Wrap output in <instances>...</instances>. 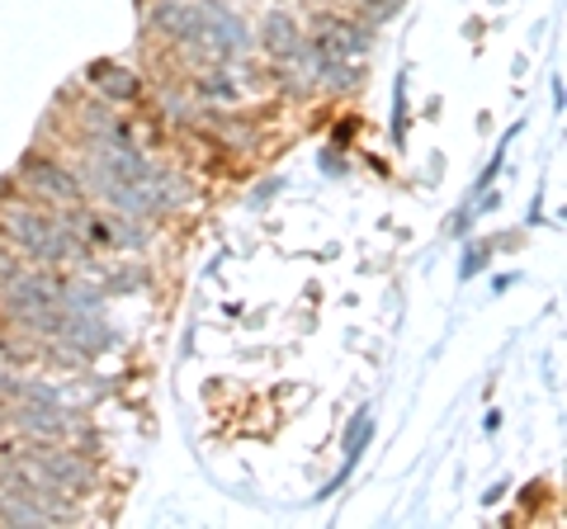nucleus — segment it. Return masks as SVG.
Listing matches in <instances>:
<instances>
[{"instance_id":"nucleus-14","label":"nucleus","mask_w":567,"mask_h":529,"mask_svg":"<svg viewBox=\"0 0 567 529\" xmlns=\"http://www.w3.org/2000/svg\"><path fill=\"white\" fill-rule=\"evenodd\" d=\"M0 421H6V397H0Z\"/></svg>"},{"instance_id":"nucleus-11","label":"nucleus","mask_w":567,"mask_h":529,"mask_svg":"<svg viewBox=\"0 0 567 529\" xmlns=\"http://www.w3.org/2000/svg\"><path fill=\"white\" fill-rule=\"evenodd\" d=\"M24 270V260H20V251H14V246L6 241V237H0V284H6V279L10 274H20Z\"/></svg>"},{"instance_id":"nucleus-5","label":"nucleus","mask_w":567,"mask_h":529,"mask_svg":"<svg viewBox=\"0 0 567 529\" xmlns=\"http://www.w3.org/2000/svg\"><path fill=\"white\" fill-rule=\"evenodd\" d=\"M256 48V33L246 29V20L223 6V0H199V43L194 52L208 62H233V58H246Z\"/></svg>"},{"instance_id":"nucleus-9","label":"nucleus","mask_w":567,"mask_h":529,"mask_svg":"<svg viewBox=\"0 0 567 529\" xmlns=\"http://www.w3.org/2000/svg\"><path fill=\"white\" fill-rule=\"evenodd\" d=\"M369 435H374V416L360 412V416L350 421V431H346V468H341V478H336V483H346V473L360 464V454H364V445H369Z\"/></svg>"},{"instance_id":"nucleus-3","label":"nucleus","mask_w":567,"mask_h":529,"mask_svg":"<svg viewBox=\"0 0 567 529\" xmlns=\"http://www.w3.org/2000/svg\"><path fill=\"white\" fill-rule=\"evenodd\" d=\"M6 421L24 439H48V445H76V439L85 435V421L76 416V407L43 402V397H10Z\"/></svg>"},{"instance_id":"nucleus-13","label":"nucleus","mask_w":567,"mask_h":529,"mask_svg":"<svg viewBox=\"0 0 567 529\" xmlns=\"http://www.w3.org/2000/svg\"><path fill=\"white\" fill-rule=\"evenodd\" d=\"M10 393H14V374H10V369H6V364H0V397H6V402H10Z\"/></svg>"},{"instance_id":"nucleus-7","label":"nucleus","mask_w":567,"mask_h":529,"mask_svg":"<svg viewBox=\"0 0 567 529\" xmlns=\"http://www.w3.org/2000/svg\"><path fill=\"white\" fill-rule=\"evenodd\" d=\"M85 85H91L95 100H104V104H137L142 100V76L133 72V66L110 62V58L85 66Z\"/></svg>"},{"instance_id":"nucleus-12","label":"nucleus","mask_w":567,"mask_h":529,"mask_svg":"<svg viewBox=\"0 0 567 529\" xmlns=\"http://www.w3.org/2000/svg\"><path fill=\"white\" fill-rule=\"evenodd\" d=\"M477 270H487V246H473L464 260V274H477Z\"/></svg>"},{"instance_id":"nucleus-4","label":"nucleus","mask_w":567,"mask_h":529,"mask_svg":"<svg viewBox=\"0 0 567 529\" xmlns=\"http://www.w3.org/2000/svg\"><path fill=\"white\" fill-rule=\"evenodd\" d=\"M14 180L24 185V199H33V204H43V208H76V204H85V185H81V175L76 170H66V166H58L52 156H43V152H29L24 162H20V170H14Z\"/></svg>"},{"instance_id":"nucleus-10","label":"nucleus","mask_w":567,"mask_h":529,"mask_svg":"<svg viewBox=\"0 0 567 529\" xmlns=\"http://www.w3.org/2000/svg\"><path fill=\"white\" fill-rule=\"evenodd\" d=\"M341 6L360 14V24H379V20H388V14H398L406 0H341Z\"/></svg>"},{"instance_id":"nucleus-6","label":"nucleus","mask_w":567,"mask_h":529,"mask_svg":"<svg viewBox=\"0 0 567 529\" xmlns=\"http://www.w3.org/2000/svg\"><path fill=\"white\" fill-rule=\"evenodd\" d=\"M147 33H156L171 48L194 52V43H199V0H156L147 10Z\"/></svg>"},{"instance_id":"nucleus-2","label":"nucleus","mask_w":567,"mask_h":529,"mask_svg":"<svg viewBox=\"0 0 567 529\" xmlns=\"http://www.w3.org/2000/svg\"><path fill=\"white\" fill-rule=\"evenodd\" d=\"M0 237L39 270H76L91 260V251L71 237V227L62 222L58 208H43L33 199H6L0 204Z\"/></svg>"},{"instance_id":"nucleus-1","label":"nucleus","mask_w":567,"mask_h":529,"mask_svg":"<svg viewBox=\"0 0 567 529\" xmlns=\"http://www.w3.org/2000/svg\"><path fill=\"white\" fill-rule=\"evenodd\" d=\"M81 185L110 214L142 218V222L156 214H171V208H181L189 199L181 175L147 162L137 143H95V137H81Z\"/></svg>"},{"instance_id":"nucleus-8","label":"nucleus","mask_w":567,"mask_h":529,"mask_svg":"<svg viewBox=\"0 0 567 529\" xmlns=\"http://www.w3.org/2000/svg\"><path fill=\"white\" fill-rule=\"evenodd\" d=\"M260 48L270 52L275 62H289L293 52L303 48V33H298V24H293L289 10H270V14H265V24H260Z\"/></svg>"}]
</instances>
